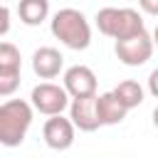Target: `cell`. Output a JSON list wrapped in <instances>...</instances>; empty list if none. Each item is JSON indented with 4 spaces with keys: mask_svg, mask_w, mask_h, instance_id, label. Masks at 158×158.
I'll use <instances>...</instances> for the list:
<instances>
[{
    "mask_svg": "<svg viewBox=\"0 0 158 158\" xmlns=\"http://www.w3.org/2000/svg\"><path fill=\"white\" fill-rule=\"evenodd\" d=\"M17 15L25 25L35 27V25H42L49 15V2L47 0H22L17 5Z\"/></svg>",
    "mask_w": 158,
    "mask_h": 158,
    "instance_id": "cell-11",
    "label": "cell"
},
{
    "mask_svg": "<svg viewBox=\"0 0 158 158\" xmlns=\"http://www.w3.org/2000/svg\"><path fill=\"white\" fill-rule=\"evenodd\" d=\"M148 91L158 99V67L151 72V77H148Z\"/></svg>",
    "mask_w": 158,
    "mask_h": 158,
    "instance_id": "cell-16",
    "label": "cell"
},
{
    "mask_svg": "<svg viewBox=\"0 0 158 158\" xmlns=\"http://www.w3.org/2000/svg\"><path fill=\"white\" fill-rule=\"evenodd\" d=\"M141 10L148 15H158V0H141Z\"/></svg>",
    "mask_w": 158,
    "mask_h": 158,
    "instance_id": "cell-17",
    "label": "cell"
},
{
    "mask_svg": "<svg viewBox=\"0 0 158 158\" xmlns=\"http://www.w3.org/2000/svg\"><path fill=\"white\" fill-rule=\"evenodd\" d=\"M153 126H156V128H158V106H156V109H153Z\"/></svg>",
    "mask_w": 158,
    "mask_h": 158,
    "instance_id": "cell-19",
    "label": "cell"
},
{
    "mask_svg": "<svg viewBox=\"0 0 158 158\" xmlns=\"http://www.w3.org/2000/svg\"><path fill=\"white\" fill-rule=\"evenodd\" d=\"M22 72H0V96H12L20 89Z\"/></svg>",
    "mask_w": 158,
    "mask_h": 158,
    "instance_id": "cell-14",
    "label": "cell"
},
{
    "mask_svg": "<svg viewBox=\"0 0 158 158\" xmlns=\"http://www.w3.org/2000/svg\"><path fill=\"white\" fill-rule=\"evenodd\" d=\"M30 104L35 111L44 114V116H62V111L72 104L69 101V94L64 91V86L59 84H52V81H42L32 89L30 94Z\"/></svg>",
    "mask_w": 158,
    "mask_h": 158,
    "instance_id": "cell-4",
    "label": "cell"
},
{
    "mask_svg": "<svg viewBox=\"0 0 158 158\" xmlns=\"http://www.w3.org/2000/svg\"><path fill=\"white\" fill-rule=\"evenodd\" d=\"M114 52H116V57H118L121 64H126V67H141L153 54V40H151L148 32H141L136 37H128V40L116 42L114 44Z\"/></svg>",
    "mask_w": 158,
    "mask_h": 158,
    "instance_id": "cell-5",
    "label": "cell"
},
{
    "mask_svg": "<svg viewBox=\"0 0 158 158\" xmlns=\"http://www.w3.org/2000/svg\"><path fill=\"white\" fill-rule=\"evenodd\" d=\"M52 35L69 49H86L91 44V27L81 10L62 7L52 17Z\"/></svg>",
    "mask_w": 158,
    "mask_h": 158,
    "instance_id": "cell-2",
    "label": "cell"
},
{
    "mask_svg": "<svg viewBox=\"0 0 158 158\" xmlns=\"http://www.w3.org/2000/svg\"><path fill=\"white\" fill-rule=\"evenodd\" d=\"M7 32H10V10L0 5V37H5Z\"/></svg>",
    "mask_w": 158,
    "mask_h": 158,
    "instance_id": "cell-15",
    "label": "cell"
},
{
    "mask_svg": "<svg viewBox=\"0 0 158 158\" xmlns=\"http://www.w3.org/2000/svg\"><path fill=\"white\" fill-rule=\"evenodd\" d=\"M74 123L64 116H52L42 126V138L52 151H67L74 146Z\"/></svg>",
    "mask_w": 158,
    "mask_h": 158,
    "instance_id": "cell-7",
    "label": "cell"
},
{
    "mask_svg": "<svg viewBox=\"0 0 158 158\" xmlns=\"http://www.w3.org/2000/svg\"><path fill=\"white\" fill-rule=\"evenodd\" d=\"M64 91L69 99H91L96 96V74L86 64H74L64 72Z\"/></svg>",
    "mask_w": 158,
    "mask_h": 158,
    "instance_id": "cell-6",
    "label": "cell"
},
{
    "mask_svg": "<svg viewBox=\"0 0 158 158\" xmlns=\"http://www.w3.org/2000/svg\"><path fill=\"white\" fill-rule=\"evenodd\" d=\"M151 40H153V47H158V25H156V30H153V35H151Z\"/></svg>",
    "mask_w": 158,
    "mask_h": 158,
    "instance_id": "cell-18",
    "label": "cell"
},
{
    "mask_svg": "<svg viewBox=\"0 0 158 158\" xmlns=\"http://www.w3.org/2000/svg\"><path fill=\"white\" fill-rule=\"evenodd\" d=\"M128 109L114 96V91H106V94H96V118H99V126H116L126 118Z\"/></svg>",
    "mask_w": 158,
    "mask_h": 158,
    "instance_id": "cell-10",
    "label": "cell"
},
{
    "mask_svg": "<svg viewBox=\"0 0 158 158\" xmlns=\"http://www.w3.org/2000/svg\"><path fill=\"white\" fill-rule=\"evenodd\" d=\"M69 121L79 131H86V133L96 131L99 128L96 96H91V99H72V104H69Z\"/></svg>",
    "mask_w": 158,
    "mask_h": 158,
    "instance_id": "cell-9",
    "label": "cell"
},
{
    "mask_svg": "<svg viewBox=\"0 0 158 158\" xmlns=\"http://www.w3.org/2000/svg\"><path fill=\"white\" fill-rule=\"evenodd\" d=\"M32 104L25 99H10L0 104V146L15 148L25 141L32 126Z\"/></svg>",
    "mask_w": 158,
    "mask_h": 158,
    "instance_id": "cell-1",
    "label": "cell"
},
{
    "mask_svg": "<svg viewBox=\"0 0 158 158\" xmlns=\"http://www.w3.org/2000/svg\"><path fill=\"white\" fill-rule=\"evenodd\" d=\"M62 67H64V57H62L59 49H54V47H40V49H35V54H32V72L40 79H54V77H59Z\"/></svg>",
    "mask_w": 158,
    "mask_h": 158,
    "instance_id": "cell-8",
    "label": "cell"
},
{
    "mask_svg": "<svg viewBox=\"0 0 158 158\" xmlns=\"http://www.w3.org/2000/svg\"><path fill=\"white\" fill-rule=\"evenodd\" d=\"M111 91H114V96H116L128 111L143 104V86H141L138 81H133V79H123V81H121L118 86H114Z\"/></svg>",
    "mask_w": 158,
    "mask_h": 158,
    "instance_id": "cell-12",
    "label": "cell"
},
{
    "mask_svg": "<svg viewBox=\"0 0 158 158\" xmlns=\"http://www.w3.org/2000/svg\"><path fill=\"white\" fill-rule=\"evenodd\" d=\"M96 27L101 35H106L116 42L146 32L141 12L133 7H101L96 12Z\"/></svg>",
    "mask_w": 158,
    "mask_h": 158,
    "instance_id": "cell-3",
    "label": "cell"
},
{
    "mask_svg": "<svg viewBox=\"0 0 158 158\" xmlns=\"http://www.w3.org/2000/svg\"><path fill=\"white\" fill-rule=\"evenodd\" d=\"M0 72H22V57L12 42H0Z\"/></svg>",
    "mask_w": 158,
    "mask_h": 158,
    "instance_id": "cell-13",
    "label": "cell"
}]
</instances>
